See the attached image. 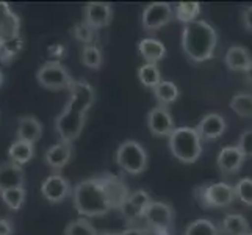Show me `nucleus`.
<instances>
[{"label": "nucleus", "mask_w": 252, "mask_h": 235, "mask_svg": "<svg viewBox=\"0 0 252 235\" xmlns=\"http://www.w3.org/2000/svg\"><path fill=\"white\" fill-rule=\"evenodd\" d=\"M194 199L202 208H222L229 207L237 199L235 190L225 182L218 184H204L194 188Z\"/></svg>", "instance_id": "nucleus-5"}, {"label": "nucleus", "mask_w": 252, "mask_h": 235, "mask_svg": "<svg viewBox=\"0 0 252 235\" xmlns=\"http://www.w3.org/2000/svg\"><path fill=\"white\" fill-rule=\"evenodd\" d=\"M199 14H201V3L199 2H180L176 5V19L179 22L191 24L197 21Z\"/></svg>", "instance_id": "nucleus-26"}, {"label": "nucleus", "mask_w": 252, "mask_h": 235, "mask_svg": "<svg viewBox=\"0 0 252 235\" xmlns=\"http://www.w3.org/2000/svg\"><path fill=\"white\" fill-rule=\"evenodd\" d=\"M100 177L103 180V185H105V190L108 193L113 208L119 210V207L126 202V199L130 195L128 187L124 184L123 179L118 176H113V174H102Z\"/></svg>", "instance_id": "nucleus-18"}, {"label": "nucleus", "mask_w": 252, "mask_h": 235, "mask_svg": "<svg viewBox=\"0 0 252 235\" xmlns=\"http://www.w3.org/2000/svg\"><path fill=\"white\" fill-rule=\"evenodd\" d=\"M34 155V144L32 143H27V141H21V140H16L11 146L10 149H8V157H10V162L19 165L29 163Z\"/></svg>", "instance_id": "nucleus-24"}, {"label": "nucleus", "mask_w": 252, "mask_h": 235, "mask_svg": "<svg viewBox=\"0 0 252 235\" xmlns=\"http://www.w3.org/2000/svg\"><path fill=\"white\" fill-rule=\"evenodd\" d=\"M245 160H246L245 155L241 154V151L237 146H227L220 151L218 157H216V165H218V168L222 174L232 176V174L240 172Z\"/></svg>", "instance_id": "nucleus-16"}, {"label": "nucleus", "mask_w": 252, "mask_h": 235, "mask_svg": "<svg viewBox=\"0 0 252 235\" xmlns=\"http://www.w3.org/2000/svg\"><path fill=\"white\" fill-rule=\"evenodd\" d=\"M14 226L8 218H0V235H13Z\"/></svg>", "instance_id": "nucleus-38"}, {"label": "nucleus", "mask_w": 252, "mask_h": 235, "mask_svg": "<svg viewBox=\"0 0 252 235\" xmlns=\"http://www.w3.org/2000/svg\"><path fill=\"white\" fill-rule=\"evenodd\" d=\"M2 85H3V74L0 71V88H2Z\"/></svg>", "instance_id": "nucleus-42"}, {"label": "nucleus", "mask_w": 252, "mask_h": 235, "mask_svg": "<svg viewBox=\"0 0 252 235\" xmlns=\"http://www.w3.org/2000/svg\"><path fill=\"white\" fill-rule=\"evenodd\" d=\"M38 83L49 91H64L74 83L71 74L60 62H47L36 72Z\"/></svg>", "instance_id": "nucleus-7"}, {"label": "nucleus", "mask_w": 252, "mask_h": 235, "mask_svg": "<svg viewBox=\"0 0 252 235\" xmlns=\"http://www.w3.org/2000/svg\"><path fill=\"white\" fill-rule=\"evenodd\" d=\"M71 184L62 174H50L44 179L41 185V193L49 202L60 204L71 195Z\"/></svg>", "instance_id": "nucleus-12"}, {"label": "nucleus", "mask_w": 252, "mask_h": 235, "mask_svg": "<svg viewBox=\"0 0 252 235\" xmlns=\"http://www.w3.org/2000/svg\"><path fill=\"white\" fill-rule=\"evenodd\" d=\"M241 24H243V29L248 33H252V5L246 6L245 10L241 11Z\"/></svg>", "instance_id": "nucleus-37"}, {"label": "nucleus", "mask_w": 252, "mask_h": 235, "mask_svg": "<svg viewBox=\"0 0 252 235\" xmlns=\"http://www.w3.org/2000/svg\"><path fill=\"white\" fill-rule=\"evenodd\" d=\"M116 163L126 172L132 174V176H138V174L147 169L149 159H147V152L141 146V143L135 140H126L124 143L119 144L116 151Z\"/></svg>", "instance_id": "nucleus-6"}, {"label": "nucleus", "mask_w": 252, "mask_h": 235, "mask_svg": "<svg viewBox=\"0 0 252 235\" xmlns=\"http://www.w3.org/2000/svg\"><path fill=\"white\" fill-rule=\"evenodd\" d=\"M168 138L169 151L179 162L191 165L202 155V140L199 138L194 127H176Z\"/></svg>", "instance_id": "nucleus-4"}, {"label": "nucleus", "mask_w": 252, "mask_h": 235, "mask_svg": "<svg viewBox=\"0 0 252 235\" xmlns=\"http://www.w3.org/2000/svg\"><path fill=\"white\" fill-rule=\"evenodd\" d=\"M199 138L204 141H213L221 138L225 130H227V123H225V118L220 113H208L205 115L199 124L194 127Z\"/></svg>", "instance_id": "nucleus-13"}, {"label": "nucleus", "mask_w": 252, "mask_h": 235, "mask_svg": "<svg viewBox=\"0 0 252 235\" xmlns=\"http://www.w3.org/2000/svg\"><path fill=\"white\" fill-rule=\"evenodd\" d=\"M113 21V8L107 2H90L85 5L83 22L93 30L105 29Z\"/></svg>", "instance_id": "nucleus-11"}, {"label": "nucleus", "mask_w": 252, "mask_h": 235, "mask_svg": "<svg viewBox=\"0 0 252 235\" xmlns=\"http://www.w3.org/2000/svg\"><path fill=\"white\" fill-rule=\"evenodd\" d=\"M246 235H252V232H249V234H246Z\"/></svg>", "instance_id": "nucleus-43"}, {"label": "nucleus", "mask_w": 252, "mask_h": 235, "mask_svg": "<svg viewBox=\"0 0 252 235\" xmlns=\"http://www.w3.org/2000/svg\"><path fill=\"white\" fill-rule=\"evenodd\" d=\"M218 33L210 24L197 19L187 24L182 33V49L191 63L201 65L215 57Z\"/></svg>", "instance_id": "nucleus-2"}, {"label": "nucleus", "mask_w": 252, "mask_h": 235, "mask_svg": "<svg viewBox=\"0 0 252 235\" xmlns=\"http://www.w3.org/2000/svg\"><path fill=\"white\" fill-rule=\"evenodd\" d=\"M41 136H42V124L38 121V118H34L32 115L19 118L17 130H16V140L34 144L41 140Z\"/></svg>", "instance_id": "nucleus-19"}, {"label": "nucleus", "mask_w": 252, "mask_h": 235, "mask_svg": "<svg viewBox=\"0 0 252 235\" xmlns=\"http://www.w3.org/2000/svg\"><path fill=\"white\" fill-rule=\"evenodd\" d=\"M221 232L224 235H246L251 232V226L243 215L229 213L221 223Z\"/></svg>", "instance_id": "nucleus-23"}, {"label": "nucleus", "mask_w": 252, "mask_h": 235, "mask_svg": "<svg viewBox=\"0 0 252 235\" xmlns=\"http://www.w3.org/2000/svg\"><path fill=\"white\" fill-rule=\"evenodd\" d=\"M21 21L17 17L10 5L5 2H0V47L6 42H10L21 34Z\"/></svg>", "instance_id": "nucleus-15"}, {"label": "nucleus", "mask_w": 252, "mask_h": 235, "mask_svg": "<svg viewBox=\"0 0 252 235\" xmlns=\"http://www.w3.org/2000/svg\"><path fill=\"white\" fill-rule=\"evenodd\" d=\"M97 235H118L115 232H97Z\"/></svg>", "instance_id": "nucleus-41"}, {"label": "nucleus", "mask_w": 252, "mask_h": 235, "mask_svg": "<svg viewBox=\"0 0 252 235\" xmlns=\"http://www.w3.org/2000/svg\"><path fill=\"white\" fill-rule=\"evenodd\" d=\"M82 63L90 69H99L102 66V52L93 44L83 46L82 49Z\"/></svg>", "instance_id": "nucleus-32"}, {"label": "nucleus", "mask_w": 252, "mask_h": 235, "mask_svg": "<svg viewBox=\"0 0 252 235\" xmlns=\"http://www.w3.org/2000/svg\"><path fill=\"white\" fill-rule=\"evenodd\" d=\"M233 190H235V196L243 204L252 207V179L251 177H243L241 180H238V184L233 187Z\"/></svg>", "instance_id": "nucleus-33"}, {"label": "nucleus", "mask_w": 252, "mask_h": 235, "mask_svg": "<svg viewBox=\"0 0 252 235\" xmlns=\"http://www.w3.org/2000/svg\"><path fill=\"white\" fill-rule=\"evenodd\" d=\"M64 235H97V231L86 218H80L67 223L64 228Z\"/></svg>", "instance_id": "nucleus-31"}, {"label": "nucleus", "mask_w": 252, "mask_h": 235, "mask_svg": "<svg viewBox=\"0 0 252 235\" xmlns=\"http://www.w3.org/2000/svg\"><path fill=\"white\" fill-rule=\"evenodd\" d=\"M143 220H146L149 229L157 235H169V229L174 221V210L166 202L152 201L146 207Z\"/></svg>", "instance_id": "nucleus-8"}, {"label": "nucleus", "mask_w": 252, "mask_h": 235, "mask_svg": "<svg viewBox=\"0 0 252 235\" xmlns=\"http://www.w3.org/2000/svg\"><path fill=\"white\" fill-rule=\"evenodd\" d=\"M185 235H220V229L213 221L199 218L187 226Z\"/></svg>", "instance_id": "nucleus-30"}, {"label": "nucleus", "mask_w": 252, "mask_h": 235, "mask_svg": "<svg viewBox=\"0 0 252 235\" xmlns=\"http://www.w3.org/2000/svg\"><path fill=\"white\" fill-rule=\"evenodd\" d=\"M11 188H25V174L22 167L8 160L0 163V191Z\"/></svg>", "instance_id": "nucleus-17"}, {"label": "nucleus", "mask_w": 252, "mask_h": 235, "mask_svg": "<svg viewBox=\"0 0 252 235\" xmlns=\"http://www.w3.org/2000/svg\"><path fill=\"white\" fill-rule=\"evenodd\" d=\"M138 50H140L141 57L146 60V63L157 65L160 60L166 57V47L161 41L155 38H144L138 44Z\"/></svg>", "instance_id": "nucleus-22"}, {"label": "nucleus", "mask_w": 252, "mask_h": 235, "mask_svg": "<svg viewBox=\"0 0 252 235\" xmlns=\"http://www.w3.org/2000/svg\"><path fill=\"white\" fill-rule=\"evenodd\" d=\"M74 36L80 42H83L85 46H90L94 39V30L90 29L85 22H80L74 27Z\"/></svg>", "instance_id": "nucleus-35"}, {"label": "nucleus", "mask_w": 252, "mask_h": 235, "mask_svg": "<svg viewBox=\"0 0 252 235\" xmlns=\"http://www.w3.org/2000/svg\"><path fill=\"white\" fill-rule=\"evenodd\" d=\"M229 107L241 118H252V94L238 93L230 99Z\"/></svg>", "instance_id": "nucleus-28"}, {"label": "nucleus", "mask_w": 252, "mask_h": 235, "mask_svg": "<svg viewBox=\"0 0 252 235\" xmlns=\"http://www.w3.org/2000/svg\"><path fill=\"white\" fill-rule=\"evenodd\" d=\"M224 63H225V66H227V69H230V71H233V72L241 71L243 72L252 63L251 52L243 46H232V47H229L227 52H225Z\"/></svg>", "instance_id": "nucleus-21"}, {"label": "nucleus", "mask_w": 252, "mask_h": 235, "mask_svg": "<svg viewBox=\"0 0 252 235\" xmlns=\"http://www.w3.org/2000/svg\"><path fill=\"white\" fill-rule=\"evenodd\" d=\"M72 143H64V141H60L57 144H54L52 147H49V149L46 151V163L49 165V167L55 171H60L63 169L66 165L69 163V160H71L72 157Z\"/></svg>", "instance_id": "nucleus-20"}, {"label": "nucleus", "mask_w": 252, "mask_h": 235, "mask_svg": "<svg viewBox=\"0 0 252 235\" xmlns=\"http://www.w3.org/2000/svg\"><path fill=\"white\" fill-rule=\"evenodd\" d=\"M152 91L155 96V101H157L158 105H161V107H168L179 99L177 85L172 82H168V80H161Z\"/></svg>", "instance_id": "nucleus-25"}, {"label": "nucleus", "mask_w": 252, "mask_h": 235, "mask_svg": "<svg viewBox=\"0 0 252 235\" xmlns=\"http://www.w3.org/2000/svg\"><path fill=\"white\" fill-rule=\"evenodd\" d=\"M138 78H140L141 85L144 88L154 90L161 82V74L157 65L144 63L140 69H138Z\"/></svg>", "instance_id": "nucleus-27"}, {"label": "nucleus", "mask_w": 252, "mask_h": 235, "mask_svg": "<svg viewBox=\"0 0 252 235\" xmlns=\"http://www.w3.org/2000/svg\"><path fill=\"white\" fill-rule=\"evenodd\" d=\"M237 147L241 151V154L245 155V159L248 157H252V127L246 129L238 138Z\"/></svg>", "instance_id": "nucleus-36"}, {"label": "nucleus", "mask_w": 252, "mask_h": 235, "mask_svg": "<svg viewBox=\"0 0 252 235\" xmlns=\"http://www.w3.org/2000/svg\"><path fill=\"white\" fill-rule=\"evenodd\" d=\"M243 74H245V80H246V83L252 86V63L245 69V71H243Z\"/></svg>", "instance_id": "nucleus-40"}, {"label": "nucleus", "mask_w": 252, "mask_h": 235, "mask_svg": "<svg viewBox=\"0 0 252 235\" xmlns=\"http://www.w3.org/2000/svg\"><path fill=\"white\" fill-rule=\"evenodd\" d=\"M22 44H24V41L19 36V38L6 42V44H3L2 47H0V57H2L3 62L10 63V60L16 58V55H19L21 50H22Z\"/></svg>", "instance_id": "nucleus-34"}, {"label": "nucleus", "mask_w": 252, "mask_h": 235, "mask_svg": "<svg viewBox=\"0 0 252 235\" xmlns=\"http://www.w3.org/2000/svg\"><path fill=\"white\" fill-rule=\"evenodd\" d=\"M69 93L71 96L66 107L55 118V132L64 143H72L80 136L86 124V113L93 107L95 99L94 88L83 80H74Z\"/></svg>", "instance_id": "nucleus-1"}, {"label": "nucleus", "mask_w": 252, "mask_h": 235, "mask_svg": "<svg viewBox=\"0 0 252 235\" xmlns=\"http://www.w3.org/2000/svg\"><path fill=\"white\" fill-rule=\"evenodd\" d=\"M147 127L154 136H169L176 127H174V119L168 107L157 105L147 113Z\"/></svg>", "instance_id": "nucleus-14"}, {"label": "nucleus", "mask_w": 252, "mask_h": 235, "mask_svg": "<svg viewBox=\"0 0 252 235\" xmlns=\"http://www.w3.org/2000/svg\"><path fill=\"white\" fill-rule=\"evenodd\" d=\"M0 198H2L3 204L10 208V210L16 212L24 205L25 198H27V191H25V188L5 190V191H0Z\"/></svg>", "instance_id": "nucleus-29"}, {"label": "nucleus", "mask_w": 252, "mask_h": 235, "mask_svg": "<svg viewBox=\"0 0 252 235\" xmlns=\"http://www.w3.org/2000/svg\"><path fill=\"white\" fill-rule=\"evenodd\" d=\"M152 202L149 193L144 190H136L133 193H130L126 202L119 207V212L123 213L127 224L130 228H133V224L138 223L144 215L146 207Z\"/></svg>", "instance_id": "nucleus-10"}, {"label": "nucleus", "mask_w": 252, "mask_h": 235, "mask_svg": "<svg viewBox=\"0 0 252 235\" xmlns=\"http://www.w3.org/2000/svg\"><path fill=\"white\" fill-rule=\"evenodd\" d=\"M118 235H151L146 229H140V228H128L126 231H123Z\"/></svg>", "instance_id": "nucleus-39"}, {"label": "nucleus", "mask_w": 252, "mask_h": 235, "mask_svg": "<svg viewBox=\"0 0 252 235\" xmlns=\"http://www.w3.org/2000/svg\"><path fill=\"white\" fill-rule=\"evenodd\" d=\"M74 207L85 218L103 216L113 210L111 201L100 176L82 180L72 191Z\"/></svg>", "instance_id": "nucleus-3"}, {"label": "nucleus", "mask_w": 252, "mask_h": 235, "mask_svg": "<svg viewBox=\"0 0 252 235\" xmlns=\"http://www.w3.org/2000/svg\"><path fill=\"white\" fill-rule=\"evenodd\" d=\"M172 6L168 2H154L147 5L141 16V24L143 29L149 33H155L164 25H168L172 21Z\"/></svg>", "instance_id": "nucleus-9"}]
</instances>
